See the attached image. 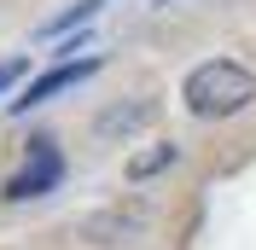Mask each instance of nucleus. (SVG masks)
I'll return each mask as SVG.
<instances>
[{"instance_id":"1","label":"nucleus","mask_w":256,"mask_h":250,"mask_svg":"<svg viewBox=\"0 0 256 250\" xmlns=\"http://www.w3.org/2000/svg\"><path fill=\"white\" fill-rule=\"evenodd\" d=\"M180 99H186L192 116H233V110H244L256 99V76L244 64H233V58H210V64H198L186 76Z\"/></svg>"},{"instance_id":"2","label":"nucleus","mask_w":256,"mask_h":250,"mask_svg":"<svg viewBox=\"0 0 256 250\" xmlns=\"http://www.w3.org/2000/svg\"><path fill=\"white\" fill-rule=\"evenodd\" d=\"M58 174H64V157L52 152V140H35L30 146V163L6 180V198H41V192L58 186Z\"/></svg>"},{"instance_id":"3","label":"nucleus","mask_w":256,"mask_h":250,"mask_svg":"<svg viewBox=\"0 0 256 250\" xmlns=\"http://www.w3.org/2000/svg\"><path fill=\"white\" fill-rule=\"evenodd\" d=\"M94 70H99V58H82V64H58V70H47V76H35L30 88H24V99H12V110H30V105H41V99H52V94H64V88L88 82Z\"/></svg>"},{"instance_id":"4","label":"nucleus","mask_w":256,"mask_h":250,"mask_svg":"<svg viewBox=\"0 0 256 250\" xmlns=\"http://www.w3.org/2000/svg\"><path fill=\"white\" fill-rule=\"evenodd\" d=\"M175 163V146H152V152H140V157H128V174L134 180H146V174H158V169H169Z\"/></svg>"},{"instance_id":"5","label":"nucleus","mask_w":256,"mask_h":250,"mask_svg":"<svg viewBox=\"0 0 256 250\" xmlns=\"http://www.w3.org/2000/svg\"><path fill=\"white\" fill-rule=\"evenodd\" d=\"M99 6H105V0H82L76 12H64V18H52V24H47V35H64V30H76V24H88V18L99 12Z\"/></svg>"},{"instance_id":"6","label":"nucleus","mask_w":256,"mask_h":250,"mask_svg":"<svg viewBox=\"0 0 256 250\" xmlns=\"http://www.w3.org/2000/svg\"><path fill=\"white\" fill-rule=\"evenodd\" d=\"M24 70H30V64H24V58H12V64H0V94H6V88H12V82L24 76Z\"/></svg>"}]
</instances>
